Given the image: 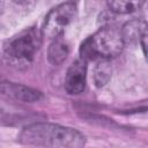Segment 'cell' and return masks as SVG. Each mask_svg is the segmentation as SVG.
<instances>
[{"mask_svg": "<svg viewBox=\"0 0 148 148\" xmlns=\"http://www.w3.org/2000/svg\"><path fill=\"white\" fill-rule=\"evenodd\" d=\"M18 141L40 148H83L86 136L75 128L52 123H32L25 126Z\"/></svg>", "mask_w": 148, "mask_h": 148, "instance_id": "1", "label": "cell"}, {"mask_svg": "<svg viewBox=\"0 0 148 148\" xmlns=\"http://www.w3.org/2000/svg\"><path fill=\"white\" fill-rule=\"evenodd\" d=\"M125 43L121 29L114 25H105L89 36L80 46L81 59L96 60L117 57L124 49Z\"/></svg>", "mask_w": 148, "mask_h": 148, "instance_id": "2", "label": "cell"}, {"mask_svg": "<svg viewBox=\"0 0 148 148\" xmlns=\"http://www.w3.org/2000/svg\"><path fill=\"white\" fill-rule=\"evenodd\" d=\"M42 31L29 28L12 37L5 44V52L8 57L20 60H31L42 45Z\"/></svg>", "mask_w": 148, "mask_h": 148, "instance_id": "3", "label": "cell"}, {"mask_svg": "<svg viewBox=\"0 0 148 148\" xmlns=\"http://www.w3.org/2000/svg\"><path fill=\"white\" fill-rule=\"evenodd\" d=\"M76 14V3L62 2L52 8L45 17L42 28V35L56 39L61 36L65 28L74 20Z\"/></svg>", "mask_w": 148, "mask_h": 148, "instance_id": "4", "label": "cell"}, {"mask_svg": "<svg viewBox=\"0 0 148 148\" xmlns=\"http://www.w3.org/2000/svg\"><path fill=\"white\" fill-rule=\"evenodd\" d=\"M87 76V61L75 60L67 69L65 77V90L71 95H77L84 90Z\"/></svg>", "mask_w": 148, "mask_h": 148, "instance_id": "5", "label": "cell"}, {"mask_svg": "<svg viewBox=\"0 0 148 148\" xmlns=\"http://www.w3.org/2000/svg\"><path fill=\"white\" fill-rule=\"evenodd\" d=\"M0 94L12 97L16 101L27 102V103L38 102L43 98V94L40 91L30 88L28 86H23L15 82H8V81H0Z\"/></svg>", "mask_w": 148, "mask_h": 148, "instance_id": "6", "label": "cell"}, {"mask_svg": "<svg viewBox=\"0 0 148 148\" xmlns=\"http://www.w3.org/2000/svg\"><path fill=\"white\" fill-rule=\"evenodd\" d=\"M121 29V35L124 43H136L139 42L142 46L143 54H146V39H147V24L145 21L132 20L124 24Z\"/></svg>", "mask_w": 148, "mask_h": 148, "instance_id": "7", "label": "cell"}, {"mask_svg": "<svg viewBox=\"0 0 148 148\" xmlns=\"http://www.w3.org/2000/svg\"><path fill=\"white\" fill-rule=\"evenodd\" d=\"M68 52H69L68 45L60 37H58V38L53 39V42L49 46L47 59H49L50 64H52L54 66H58V65L62 64L66 60V58L68 56Z\"/></svg>", "mask_w": 148, "mask_h": 148, "instance_id": "8", "label": "cell"}, {"mask_svg": "<svg viewBox=\"0 0 148 148\" xmlns=\"http://www.w3.org/2000/svg\"><path fill=\"white\" fill-rule=\"evenodd\" d=\"M111 72H112V68H111V65H110L109 60H106V59L98 60V62L95 67V71H94L95 84L97 87L105 86L108 83V81L110 80V77H111Z\"/></svg>", "mask_w": 148, "mask_h": 148, "instance_id": "9", "label": "cell"}, {"mask_svg": "<svg viewBox=\"0 0 148 148\" xmlns=\"http://www.w3.org/2000/svg\"><path fill=\"white\" fill-rule=\"evenodd\" d=\"M109 9L116 14H130L139 9L143 2L142 1H109L106 2Z\"/></svg>", "mask_w": 148, "mask_h": 148, "instance_id": "10", "label": "cell"}, {"mask_svg": "<svg viewBox=\"0 0 148 148\" xmlns=\"http://www.w3.org/2000/svg\"><path fill=\"white\" fill-rule=\"evenodd\" d=\"M1 6H2V2H0V9H1Z\"/></svg>", "mask_w": 148, "mask_h": 148, "instance_id": "11", "label": "cell"}]
</instances>
